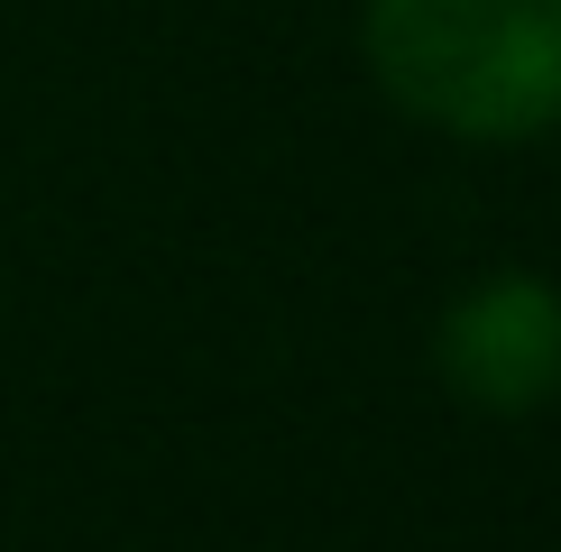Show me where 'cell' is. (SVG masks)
I'll return each instance as SVG.
<instances>
[{
    "mask_svg": "<svg viewBox=\"0 0 561 552\" xmlns=\"http://www.w3.org/2000/svg\"><path fill=\"white\" fill-rule=\"evenodd\" d=\"M433 359L460 405L479 414H534L561 396V295L543 276H488L433 332Z\"/></svg>",
    "mask_w": 561,
    "mask_h": 552,
    "instance_id": "7a4b0ae2",
    "label": "cell"
},
{
    "mask_svg": "<svg viewBox=\"0 0 561 552\" xmlns=\"http://www.w3.org/2000/svg\"><path fill=\"white\" fill-rule=\"evenodd\" d=\"M368 65L451 138H534L561 120V0H368Z\"/></svg>",
    "mask_w": 561,
    "mask_h": 552,
    "instance_id": "6da1fadb",
    "label": "cell"
}]
</instances>
